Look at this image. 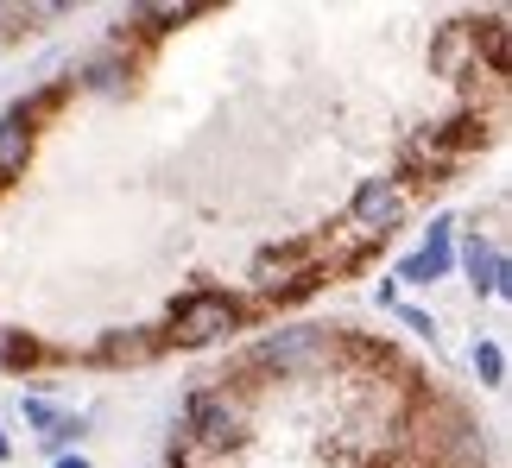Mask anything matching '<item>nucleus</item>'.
<instances>
[{
	"label": "nucleus",
	"instance_id": "f8f14e48",
	"mask_svg": "<svg viewBox=\"0 0 512 468\" xmlns=\"http://www.w3.org/2000/svg\"><path fill=\"white\" fill-rule=\"evenodd\" d=\"M475 380L481 386H506V348L500 342H475Z\"/></svg>",
	"mask_w": 512,
	"mask_h": 468
},
{
	"label": "nucleus",
	"instance_id": "f03ea898",
	"mask_svg": "<svg viewBox=\"0 0 512 468\" xmlns=\"http://www.w3.org/2000/svg\"><path fill=\"white\" fill-rule=\"evenodd\" d=\"M253 367H266V374L279 380H304V374H323L329 361H336V336H329L323 323H285L272 329V336L253 342Z\"/></svg>",
	"mask_w": 512,
	"mask_h": 468
},
{
	"label": "nucleus",
	"instance_id": "f3484780",
	"mask_svg": "<svg viewBox=\"0 0 512 468\" xmlns=\"http://www.w3.org/2000/svg\"><path fill=\"white\" fill-rule=\"evenodd\" d=\"M0 355H7V361H13V367H19V361H32V355H38V348H32V342H19V336H13V342H7V348H0Z\"/></svg>",
	"mask_w": 512,
	"mask_h": 468
},
{
	"label": "nucleus",
	"instance_id": "9b49d317",
	"mask_svg": "<svg viewBox=\"0 0 512 468\" xmlns=\"http://www.w3.org/2000/svg\"><path fill=\"white\" fill-rule=\"evenodd\" d=\"M121 76H127V64H121V57H95V64H83V89H95V95H114V89H121Z\"/></svg>",
	"mask_w": 512,
	"mask_h": 468
},
{
	"label": "nucleus",
	"instance_id": "ddd939ff",
	"mask_svg": "<svg viewBox=\"0 0 512 468\" xmlns=\"http://www.w3.org/2000/svg\"><path fill=\"white\" fill-rule=\"evenodd\" d=\"M83 431H89L83 412H57V424L45 431V443H51V450H70V443H83Z\"/></svg>",
	"mask_w": 512,
	"mask_h": 468
},
{
	"label": "nucleus",
	"instance_id": "4468645a",
	"mask_svg": "<svg viewBox=\"0 0 512 468\" xmlns=\"http://www.w3.org/2000/svg\"><path fill=\"white\" fill-rule=\"evenodd\" d=\"M392 317H399L411 336H437V317H430V310H418V304H405V298L392 304Z\"/></svg>",
	"mask_w": 512,
	"mask_h": 468
},
{
	"label": "nucleus",
	"instance_id": "7ed1b4c3",
	"mask_svg": "<svg viewBox=\"0 0 512 468\" xmlns=\"http://www.w3.org/2000/svg\"><path fill=\"white\" fill-rule=\"evenodd\" d=\"M253 431V412L234 386H203L184 405V443H203V450H241Z\"/></svg>",
	"mask_w": 512,
	"mask_h": 468
},
{
	"label": "nucleus",
	"instance_id": "20e7f679",
	"mask_svg": "<svg viewBox=\"0 0 512 468\" xmlns=\"http://www.w3.org/2000/svg\"><path fill=\"white\" fill-rule=\"evenodd\" d=\"M449 266H456V216H430L424 228V247H411L399 266H392V285H437L449 279Z\"/></svg>",
	"mask_w": 512,
	"mask_h": 468
},
{
	"label": "nucleus",
	"instance_id": "1a4fd4ad",
	"mask_svg": "<svg viewBox=\"0 0 512 468\" xmlns=\"http://www.w3.org/2000/svg\"><path fill=\"white\" fill-rule=\"evenodd\" d=\"M26 165H32V114L7 108L0 114V184L26 178Z\"/></svg>",
	"mask_w": 512,
	"mask_h": 468
},
{
	"label": "nucleus",
	"instance_id": "0eeeda50",
	"mask_svg": "<svg viewBox=\"0 0 512 468\" xmlns=\"http://www.w3.org/2000/svg\"><path fill=\"white\" fill-rule=\"evenodd\" d=\"M310 266H317L310 247H266L253 260V291H291L298 279H310Z\"/></svg>",
	"mask_w": 512,
	"mask_h": 468
},
{
	"label": "nucleus",
	"instance_id": "6e6552de",
	"mask_svg": "<svg viewBox=\"0 0 512 468\" xmlns=\"http://www.w3.org/2000/svg\"><path fill=\"white\" fill-rule=\"evenodd\" d=\"M430 64L443 76H468L481 70V26H443L437 45H430Z\"/></svg>",
	"mask_w": 512,
	"mask_h": 468
},
{
	"label": "nucleus",
	"instance_id": "423d86ee",
	"mask_svg": "<svg viewBox=\"0 0 512 468\" xmlns=\"http://www.w3.org/2000/svg\"><path fill=\"white\" fill-rule=\"evenodd\" d=\"M462 272L468 285H475V298H512V260L500 241H487V234H462Z\"/></svg>",
	"mask_w": 512,
	"mask_h": 468
},
{
	"label": "nucleus",
	"instance_id": "6ab92c4d",
	"mask_svg": "<svg viewBox=\"0 0 512 468\" xmlns=\"http://www.w3.org/2000/svg\"><path fill=\"white\" fill-rule=\"evenodd\" d=\"M13 456V443H7V431H0V462H7Z\"/></svg>",
	"mask_w": 512,
	"mask_h": 468
},
{
	"label": "nucleus",
	"instance_id": "39448f33",
	"mask_svg": "<svg viewBox=\"0 0 512 468\" xmlns=\"http://www.w3.org/2000/svg\"><path fill=\"white\" fill-rule=\"evenodd\" d=\"M348 222H354V234H367V241H386V234L405 222V184L399 178H367L348 203Z\"/></svg>",
	"mask_w": 512,
	"mask_h": 468
},
{
	"label": "nucleus",
	"instance_id": "dca6fc26",
	"mask_svg": "<svg viewBox=\"0 0 512 468\" xmlns=\"http://www.w3.org/2000/svg\"><path fill=\"white\" fill-rule=\"evenodd\" d=\"M373 304H380V310H392V304H399V285H392V279H380V285H373Z\"/></svg>",
	"mask_w": 512,
	"mask_h": 468
},
{
	"label": "nucleus",
	"instance_id": "9d476101",
	"mask_svg": "<svg viewBox=\"0 0 512 468\" xmlns=\"http://www.w3.org/2000/svg\"><path fill=\"white\" fill-rule=\"evenodd\" d=\"M159 348H165L159 329H127V336H121V329H108L102 348H95V361H152Z\"/></svg>",
	"mask_w": 512,
	"mask_h": 468
},
{
	"label": "nucleus",
	"instance_id": "a211bd4d",
	"mask_svg": "<svg viewBox=\"0 0 512 468\" xmlns=\"http://www.w3.org/2000/svg\"><path fill=\"white\" fill-rule=\"evenodd\" d=\"M57 468H95L89 456H57Z\"/></svg>",
	"mask_w": 512,
	"mask_h": 468
},
{
	"label": "nucleus",
	"instance_id": "f257e3e1",
	"mask_svg": "<svg viewBox=\"0 0 512 468\" xmlns=\"http://www.w3.org/2000/svg\"><path fill=\"white\" fill-rule=\"evenodd\" d=\"M234 329H247V304L234 298V291H190V298L171 304L159 342H171V348H209V342H228Z\"/></svg>",
	"mask_w": 512,
	"mask_h": 468
},
{
	"label": "nucleus",
	"instance_id": "2eb2a0df",
	"mask_svg": "<svg viewBox=\"0 0 512 468\" xmlns=\"http://www.w3.org/2000/svg\"><path fill=\"white\" fill-rule=\"evenodd\" d=\"M19 418H26V424H32V431H38V437H45V431H51V424H57V405H45V399H19Z\"/></svg>",
	"mask_w": 512,
	"mask_h": 468
}]
</instances>
